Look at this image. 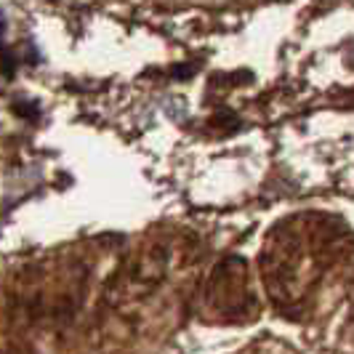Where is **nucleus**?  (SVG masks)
<instances>
[{"label":"nucleus","mask_w":354,"mask_h":354,"mask_svg":"<svg viewBox=\"0 0 354 354\" xmlns=\"http://www.w3.org/2000/svg\"><path fill=\"white\" fill-rule=\"evenodd\" d=\"M346 256V230L322 213H299L285 218L266 237L261 256L266 288L274 299H299Z\"/></svg>","instance_id":"1"},{"label":"nucleus","mask_w":354,"mask_h":354,"mask_svg":"<svg viewBox=\"0 0 354 354\" xmlns=\"http://www.w3.org/2000/svg\"><path fill=\"white\" fill-rule=\"evenodd\" d=\"M205 299H208V306L218 317H245L248 306L253 304L248 274H245V261L232 256V259L216 266L213 277L208 280Z\"/></svg>","instance_id":"2"}]
</instances>
